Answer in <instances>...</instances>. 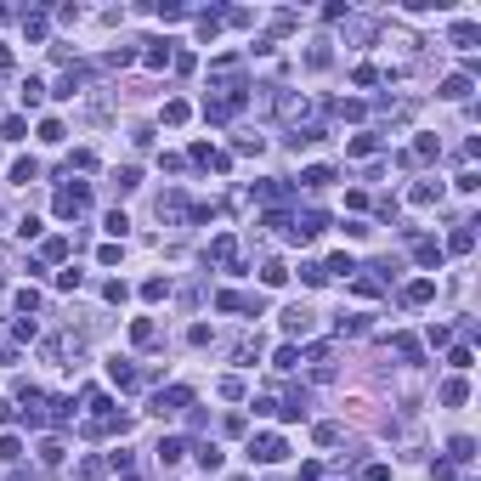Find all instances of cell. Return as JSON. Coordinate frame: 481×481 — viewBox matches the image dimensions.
Here are the masks:
<instances>
[{
	"instance_id": "1",
	"label": "cell",
	"mask_w": 481,
	"mask_h": 481,
	"mask_svg": "<svg viewBox=\"0 0 481 481\" xmlns=\"http://www.w3.org/2000/svg\"><path fill=\"white\" fill-rule=\"evenodd\" d=\"M289 459V447H283V436H272V430H260V436H249V465H283Z\"/></svg>"
},
{
	"instance_id": "2",
	"label": "cell",
	"mask_w": 481,
	"mask_h": 481,
	"mask_svg": "<svg viewBox=\"0 0 481 481\" xmlns=\"http://www.w3.org/2000/svg\"><path fill=\"white\" fill-rule=\"evenodd\" d=\"M85 204H91V187H85V181H74V187L57 193V216H85Z\"/></svg>"
},
{
	"instance_id": "3",
	"label": "cell",
	"mask_w": 481,
	"mask_h": 481,
	"mask_svg": "<svg viewBox=\"0 0 481 481\" xmlns=\"http://www.w3.org/2000/svg\"><path fill=\"white\" fill-rule=\"evenodd\" d=\"M187 402H193V391H187V385H170V391H159V397H153V413H159V419H170V413H181Z\"/></svg>"
},
{
	"instance_id": "4",
	"label": "cell",
	"mask_w": 481,
	"mask_h": 481,
	"mask_svg": "<svg viewBox=\"0 0 481 481\" xmlns=\"http://www.w3.org/2000/svg\"><path fill=\"white\" fill-rule=\"evenodd\" d=\"M306 413H312V391H306V385H300V391H289L283 407H278V419H289V425H295V419H306Z\"/></svg>"
},
{
	"instance_id": "5",
	"label": "cell",
	"mask_w": 481,
	"mask_h": 481,
	"mask_svg": "<svg viewBox=\"0 0 481 481\" xmlns=\"http://www.w3.org/2000/svg\"><path fill=\"white\" fill-rule=\"evenodd\" d=\"M210 260L227 266V272H243V266H238V243H233V238H216V243H210Z\"/></svg>"
},
{
	"instance_id": "6",
	"label": "cell",
	"mask_w": 481,
	"mask_h": 481,
	"mask_svg": "<svg viewBox=\"0 0 481 481\" xmlns=\"http://www.w3.org/2000/svg\"><path fill=\"white\" fill-rule=\"evenodd\" d=\"M470 91H476V80H470V74H447V80H442V91H436V96H447V102H465Z\"/></svg>"
},
{
	"instance_id": "7",
	"label": "cell",
	"mask_w": 481,
	"mask_h": 481,
	"mask_svg": "<svg viewBox=\"0 0 481 481\" xmlns=\"http://www.w3.org/2000/svg\"><path fill=\"white\" fill-rule=\"evenodd\" d=\"M69 357H80V340H69V334L46 340V363H69Z\"/></svg>"
},
{
	"instance_id": "8",
	"label": "cell",
	"mask_w": 481,
	"mask_h": 481,
	"mask_svg": "<svg viewBox=\"0 0 481 481\" xmlns=\"http://www.w3.org/2000/svg\"><path fill=\"white\" fill-rule=\"evenodd\" d=\"M402 300H407V306H425V300H436V283H430V278H413V283L402 289Z\"/></svg>"
},
{
	"instance_id": "9",
	"label": "cell",
	"mask_w": 481,
	"mask_h": 481,
	"mask_svg": "<svg viewBox=\"0 0 481 481\" xmlns=\"http://www.w3.org/2000/svg\"><path fill=\"white\" fill-rule=\"evenodd\" d=\"M193 164H210V170H227V153H216V148H210V142H193Z\"/></svg>"
},
{
	"instance_id": "10",
	"label": "cell",
	"mask_w": 481,
	"mask_h": 481,
	"mask_svg": "<svg viewBox=\"0 0 481 481\" xmlns=\"http://www.w3.org/2000/svg\"><path fill=\"white\" fill-rule=\"evenodd\" d=\"M345 153H351V159H374V153H380V136H368V131H363V136H351V142H345Z\"/></svg>"
},
{
	"instance_id": "11",
	"label": "cell",
	"mask_w": 481,
	"mask_h": 481,
	"mask_svg": "<svg viewBox=\"0 0 481 481\" xmlns=\"http://www.w3.org/2000/svg\"><path fill=\"white\" fill-rule=\"evenodd\" d=\"M318 142H323L318 125H295V131H289V148H295V153H300V148H318Z\"/></svg>"
},
{
	"instance_id": "12",
	"label": "cell",
	"mask_w": 481,
	"mask_h": 481,
	"mask_svg": "<svg viewBox=\"0 0 481 481\" xmlns=\"http://www.w3.org/2000/svg\"><path fill=\"white\" fill-rule=\"evenodd\" d=\"M442 255H447V249H442L436 238H419V249H413V260H419V266H442Z\"/></svg>"
},
{
	"instance_id": "13",
	"label": "cell",
	"mask_w": 481,
	"mask_h": 481,
	"mask_svg": "<svg viewBox=\"0 0 481 481\" xmlns=\"http://www.w3.org/2000/svg\"><path fill=\"white\" fill-rule=\"evenodd\" d=\"M181 216H187V198H181V193H164L159 198V221H181Z\"/></svg>"
},
{
	"instance_id": "14",
	"label": "cell",
	"mask_w": 481,
	"mask_h": 481,
	"mask_svg": "<svg viewBox=\"0 0 481 481\" xmlns=\"http://www.w3.org/2000/svg\"><path fill=\"white\" fill-rule=\"evenodd\" d=\"M170 57H176V51H170V40H148V51H142V63H148V69H164Z\"/></svg>"
},
{
	"instance_id": "15",
	"label": "cell",
	"mask_w": 481,
	"mask_h": 481,
	"mask_svg": "<svg viewBox=\"0 0 481 481\" xmlns=\"http://www.w3.org/2000/svg\"><path fill=\"white\" fill-rule=\"evenodd\" d=\"M108 380H113V385H136L142 374H136V368H131L125 357H113V363H108Z\"/></svg>"
},
{
	"instance_id": "16",
	"label": "cell",
	"mask_w": 481,
	"mask_h": 481,
	"mask_svg": "<svg viewBox=\"0 0 481 481\" xmlns=\"http://www.w3.org/2000/svg\"><path fill=\"white\" fill-rule=\"evenodd\" d=\"M447 453H453L447 465H470V459H476V442H470V436H453V442H447Z\"/></svg>"
},
{
	"instance_id": "17",
	"label": "cell",
	"mask_w": 481,
	"mask_h": 481,
	"mask_svg": "<svg viewBox=\"0 0 481 481\" xmlns=\"http://www.w3.org/2000/svg\"><path fill=\"white\" fill-rule=\"evenodd\" d=\"M153 453H159V465H176V459L187 453V442H181V436H164V442L153 447Z\"/></svg>"
},
{
	"instance_id": "18",
	"label": "cell",
	"mask_w": 481,
	"mask_h": 481,
	"mask_svg": "<svg viewBox=\"0 0 481 481\" xmlns=\"http://www.w3.org/2000/svg\"><path fill=\"white\" fill-rule=\"evenodd\" d=\"M328 63H334L328 40H312V46H306V69H328Z\"/></svg>"
},
{
	"instance_id": "19",
	"label": "cell",
	"mask_w": 481,
	"mask_h": 481,
	"mask_svg": "<svg viewBox=\"0 0 481 481\" xmlns=\"http://www.w3.org/2000/svg\"><path fill=\"white\" fill-rule=\"evenodd\" d=\"M283 328H289V334H306V328H312V312H306V306H289V312H283Z\"/></svg>"
},
{
	"instance_id": "20",
	"label": "cell",
	"mask_w": 481,
	"mask_h": 481,
	"mask_svg": "<svg viewBox=\"0 0 481 481\" xmlns=\"http://www.w3.org/2000/svg\"><path fill=\"white\" fill-rule=\"evenodd\" d=\"M260 283H266V289L289 283V266H283V260H266V266H260Z\"/></svg>"
},
{
	"instance_id": "21",
	"label": "cell",
	"mask_w": 481,
	"mask_h": 481,
	"mask_svg": "<svg viewBox=\"0 0 481 481\" xmlns=\"http://www.w3.org/2000/svg\"><path fill=\"white\" fill-rule=\"evenodd\" d=\"M63 459H69V453H63V442H57V436H46V442H40V465H51V470H57Z\"/></svg>"
},
{
	"instance_id": "22",
	"label": "cell",
	"mask_w": 481,
	"mask_h": 481,
	"mask_svg": "<svg viewBox=\"0 0 481 481\" xmlns=\"http://www.w3.org/2000/svg\"><path fill=\"white\" fill-rule=\"evenodd\" d=\"M193 459H198L204 470H221V447H216V442H198V447H193Z\"/></svg>"
},
{
	"instance_id": "23",
	"label": "cell",
	"mask_w": 481,
	"mask_h": 481,
	"mask_svg": "<svg viewBox=\"0 0 481 481\" xmlns=\"http://www.w3.org/2000/svg\"><path fill=\"white\" fill-rule=\"evenodd\" d=\"M476 40H481V29H476V23H453V46H459V51H470Z\"/></svg>"
},
{
	"instance_id": "24",
	"label": "cell",
	"mask_w": 481,
	"mask_h": 481,
	"mask_svg": "<svg viewBox=\"0 0 481 481\" xmlns=\"http://www.w3.org/2000/svg\"><path fill=\"white\" fill-rule=\"evenodd\" d=\"M11 181H17V187L40 181V164H34V159H17V164H11Z\"/></svg>"
},
{
	"instance_id": "25",
	"label": "cell",
	"mask_w": 481,
	"mask_h": 481,
	"mask_svg": "<svg viewBox=\"0 0 481 481\" xmlns=\"http://www.w3.org/2000/svg\"><path fill=\"white\" fill-rule=\"evenodd\" d=\"M131 340H136V345H153V340H159L153 318H136V323H131Z\"/></svg>"
},
{
	"instance_id": "26",
	"label": "cell",
	"mask_w": 481,
	"mask_h": 481,
	"mask_svg": "<svg viewBox=\"0 0 481 481\" xmlns=\"http://www.w3.org/2000/svg\"><path fill=\"white\" fill-rule=\"evenodd\" d=\"M260 351H266V345H260V334H255V340H243V345H238V368H255V363H260Z\"/></svg>"
},
{
	"instance_id": "27",
	"label": "cell",
	"mask_w": 481,
	"mask_h": 481,
	"mask_svg": "<svg viewBox=\"0 0 481 481\" xmlns=\"http://www.w3.org/2000/svg\"><path fill=\"white\" fill-rule=\"evenodd\" d=\"M391 345H397L402 363H419V340H413V334H391Z\"/></svg>"
},
{
	"instance_id": "28",
	"label": "cell",
	"mask_w": 481,
	"mask_h": 481,
	"mask_svg": "<svg viewBox=\"0 0 481 481\" xmlns=\"http://www.w3.org/2000/svg\"><path fill=\"white\" fill-rule=\"evenodd\" d=\"M436 397L447 402V407H459V402L470 397V385H465V380H447V385H442V391H436Z\"/></svg>"
},
{
	"instance_id": "29",
	"label": "cell",
	"mask_w": 481,
	"mask_h": 481,
	"mask_svg": "<svg viewBox=\"0 0 481 481\" xmlns=\"http://www.w3.org/2000/svg\"><path fill=\"white\" fill-rule=\"evenodd\" d=\"M447 249H453V255H470V249H476V233H470V221H465V227L447 238Z\"/></svg>"
},
{
	"instance_id": "30",
	"label": "cell",
	"mask_w": 481,
	"mask_h": 481,
	"mask_svg": "<svg viewBox=\"0 0 481 481\" xmlns=\"http://www.w3.org/2000/svg\"><path fill=\"white\" fill-rule=\"evenodd\" d=\"M328 113H334V119H363V113H368V108H363V102H357V96H351V102H328Z\"/></svg>"
},
{
	"instance_id": "31",
	"label": "cell",
	"mask_w": 481,
	"mask_h": 481,
	"mask_svg": "<svg viewBox=\"0 0 481 481\" xmlns=\"http://www.w3.org/2000/svg\"><path fill=\"white\" fill-rule=\"evenodd\" d=\"M136 181H142V170H136V164H119V170H113V187H119V193H131Z\"/></svg>"
},
{
	"instance_id": "32",
	"label": "cell",
	"mask_w": 481,
	"mask_h": 481,
	"mask_svg": "<svg viewBox=\"0 0 481 481\" xmlns=\"http://www.w3.org/2000/svg\"><path fill=\"white\" fill-rule=\"evenodd\" d=\"M351 272H357V260H351V255H334V260L323 266V278H351Z\"/></svg>"
},
{
	"instance_id": "33",
	"label": "cell",
	"mask_w": 481,
	"mask_h": 481,
	"mask_svg": "<svg viewBox=\"0 0 481 481\" xmlns=\"http://www.w3.org/2000/svg\"><path fill=\"white\" fill-rule=\"evenodd\" d=\"M272 368H278V374H289V368H300V351H295V345H278V357H272Z\"/></svg>"
},
{
	"instance_id": "34",
	"label": "cell",
	"mask_w": 481,
	"mask_h": 481,
	"mask_svg": "<svg viewBox=\"0 0 481 481\" xmlns=\"http://www.w3.org/2000/svg\"><path fill=\"white\" fill-rule=\"evenodd\" d=\"M300 181H306V187H312V193H318V187H328V181H334V170H328V164H312V170H306V176H300Z\"/></svg>"
},
{
	"instance_id": "35",
	"label": "cell",
	"mask_w": 481,
	"mask_h": 481,
	"mask_svg": "<svg viewBox=\"0 0 481 481\" xmlns=\"http://www.w3.org/2000/svg\"><path fill=\"white\" fill-rule=\"evenodd\" d=\"M436 198H442V181H419L413 187V204H436Z\"/></svg>"
},
{
	"instance_id": "36",
	"label": "cell",
	"mask_w": 481,
	"mask_h": 481,
	"mask_svg": "<svg viewBox=\"0 0 481 481\" xmlns=\"http://www.w3.org/2000/svg\"><path fill=\"white\" fill-rule=\"evenodd\" d=\"M46 102V85L40 80H23V108H40Z\"/></svg>"
},
{
	"instance_id": "37",
	"label": "cell",
	"mask_w": 481,
	"mask_h": 481,
	"mask_svg": "<svg viewBox=\"0 0 481 481\" xmlns=\"http://www.w3.org/2000/svg\"><path fill=\"white\" fill-rule=\"evenodd\" d=\"M164 295H170V278H148L142 283V300H164Z\"/></svg>"
},
{
	"instance_id": "38",
	"label": "cell",
	"mask_w": 481,
	"mask_h": 481,
	"mask_svg": "<svg viewBox=\"0 0 481 481\" xmlns=\"http://www.w3.org/2000/svg\"><path fill=\"white\" fill-rule=\"evenodd\" d=\"M312 436H318V447H334V442H340V436H345V430H340V425H328V419H323L318 430H312Z\"/></svg>"
},
{
	"instance_id": "39",
	"label": "cell",
	"mask_w": 481,
	"mask_h": 481,
	"mask_svg": "<svg viewBox=\"0 0 481 481\" xmlns=\"http://www.w3.org/2000/svg\"><path fill=\"white\" fill-rule=\"evenodd\" d=\"M23 34H29V40H46V17L29 11V17H23Z\"/></svg>"
},
{
	"instance_id": "40",
	"label": "cell",
	"mask_w": 481,
	"mask_h": 481,
	"mask_svg": "<svg viewBox=\"0 0 481 481\" xmlns=\"http://www.w3.org/2000/svg\"><path fill=\"white\" fill-rule=\"evenodd\" d=\"M187 113H193L187 102H164V125H187Z\"/></svg>"
},
{
	"instance_id": "41",
	"label": "cell",
	"mask_w": 481,
	"mask_h": 481,
	"mask_svg": "<svg viewBox=\"0 0 481 481\" xmlns=\"http://www.w3.org/2000/svg\"><path fill=\"white\" fill-rule=\"evenodd\" d=\"M80 85H85V74H63V80H57V96H80Z\"/></svg>"
},
{
	"instance_id": "42",
	"label": "cell",
	"mask_w": 481,
	"mask_h": 481,
	"mask_svg": "<svg viewBox=\"0 0 481 481\" xmlns=\"http://www.w3.org/2000/svg\"><path fill=\"white\" fill-rule=\"evenodd\" d=\"M102 470H108V459H85V465H80V481H102Z\"/></svg>"
},
{
	"instance_id": "43",
	"label": "cell",
	"mask_w": 481,
	"mask_h": 481,
	"mask_svg": "<svg viewBox=\"0 0 481 481\" xmlns=\"http://www.w3.org/2000/svg\"><path fill=\"white\" fill-rule=\"evenodd\" d=\"M334 328H340V334H363V328H368V318H334Z\"/></svg>"
},
{
	"instance_id": "44",
	"label": "cell",
	"mask_w": 481,
	"mask_h": 481,
	"mask_svg": "<svg viewBox=\"0 0 481 481\" xmlns=\"http://www.w3.org/2000/svg\"><path fill=\"white\" fill-rule=\"evenodd\" d=\"M125 63H136V51H131V46H119V51H108V69H125Z\"/></svg>"
},
{
	"instance_id": "45",
	"label": "cell",
	"mask_w": 481,
	"mask_h": 481,
	"mask_svg": "<svg viewBox=\"0 0 481 481\" xmlns=\"http://www.w3.org/2000/svg\"><path fill=\"white\" fill-rule=\"evenodd\" d=\"M40 142H51V148H57V142H63V125H57V119H46V125H40Z\"/></svg>"
},
{
	"instance_id": "46",
	"label": "cell",
	"mask_w": 481,
	"mask_h": 481,
	"mask_svg": "<svg viewBox=\"0 0 481 481\" xmlns=\"http://www.w3.org/2000/svg\"><path fill=\"white\" fill-rule=\"evenodd\" d=\"M108 233H113V238H125V233H131V221H125V210H113V216H108Z\"/></svg>"
},
{
	"instance_id": "47",
	"label": "cell",
	"mask_w": 481,
	"mask_h": 481,
	"mask_svg": "<svg viewBox=\"0 0 481 481\" xmlns=\"http://www.w3.org/2000/svg\"><path fill=\"white\" fill-rule=\"evenodd\" d=\"M102 295H108V306H125V300H131V289H125V283H108Z\"/></svg>"
},
{
	"instance_id": "48",
	"label": "cell",
	"mask_w": 481,
	"mask_h": 481,
	"mask_svg": "<svg viewBox=\"0 0 481 481\" xmlns=\"http://www.w3.org/2000/svg\"><path fill=\"white\" fill-rule=\"evenodd\" d=\"M17 453H23V442H17V436H0V459H6V465H11V459H17Z\"/></svg>"
},
{
	"instance_id": "49",
	"label": "cell",
	"mask_w": 481,
	"mask_h": 481,
	"mask_svg": "<svg viewBox=\"0 0 481 481\" xmlns=\"http://www.w3.org/2000/svg\"><path fill=\"white\" fill-rule=\"evenodd\" d=\"M85 283V272H74V266H69V272H57V289H80Z\"/></svg>"
},
{
	"instance_id": "50",
	"label": "cell",
	"mask_w": 481,
	"mask_h": 481,
	"mask_svg": "<svg viewBox=\"0 0 481 481\" xmlns=\"http://www.w3.org/2000/svg\"><path fill=\"white\" fill-rule=\"evenodd\" d=\"M233 148H238V153H260V148H266V136H238Z\"/></svg>"
},
{
	"instance_id": "51",
	"label": "cell",
	"mask_w": 481,
	"mask_h": 481,
	"mask_svg": "<svg viewBox=\"0 0 481 481\" xmlns=\"http://www.w3.org/2000/svg\"><path fill=\"white\" fill-rule=\"evenodd\" d=\"M69 255V238H46V260H63Z\"/></svg>"
},
{
	"instance_id": "52",
	"label": "cell",
	"mask_w": 481,
	"mask_h": 481,
	"mask_svg": "<svg viewBox=\"0 0 481 481\" xmlns=\"http://www.w3.org/2000/svg\"><path fill=\"white\" fill-rule=\"evenodd\" d=\"M221 397H233V402L243 397V380H238V374H227V380H221Z\"/></svg>"
},
{
	"instance_id": "53",
	"label": "cell",
	"mask_w": 481,
	"mask_h": 481,
	"mask_svg": "<svg viewBox=\"0 0 481 481\" xmlns=\"http://www.w3.org/2000/svg\"><path fill=\"white\" fill-rule=\"evenodd\" d=\"M91 164H96V153H91V148H80V153L69 159V170H91Z\"/></svg>"
},
{
	"instance_id": "54",
	"label": "cell",
	"mask_w": 481,
	"mask_h": 481,
	"mask_svg": "<svg viewBox=\"0 0 481 481\" xmlns=\"http://www.w3.org/2000/svg\"><path fill=\"white\" fill-rule=\"evenodd\" d=\"M11 419H23V413H17V402H0V425H11Z\"/></svg>"
},
{
	"instance_id": "55",
	"label": "cell",
	"mask_w": 481,
	"mask_h": 481,
	"mask_svg": "<svg viewBox=\"0 0 481 481\" xmlns=\"http://www.w3.org/2000/svg\"><path fill=\"white\" fill-rule=\"evenodd\" d=\"M233 481H249V476H233Z\"/></svg>"
}]
</instances>
